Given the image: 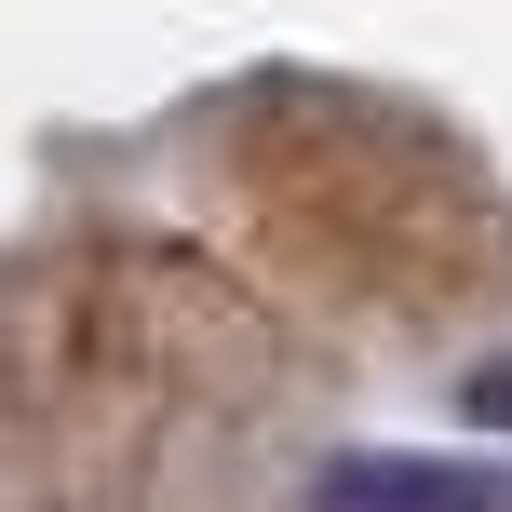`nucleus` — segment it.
Masks as SVG:
<instances>
[{"label": "nucleus", "instance_id": "f257e3e1", "mask_svg": "<svg viewBox=\"0 0 512 512\" xmlns=\"http://www.w3.org/2000/svg\"><path fill=\"white\" fill-rule=\"evenodd\" d=\"M310 512H512V472H472V459H351V472H324Z\"/></svg>", "mask_w": 512, "mask_h": 512}, {"label": "nucleus", "instance_id": "f03ea898", "mask_svg": "<svg viewBox=\"0 0 512 512\" xmlns=\"http://www.w3.org/2000/svg\"><path fill=\"white\" fill-rule=\"evenodd\" d=\"M459 405H472V418H499V432H512V351H499V364H472V378H459Z\"/></svg>", "mask_w": 512, "mask_h": 512}]
</instances>
